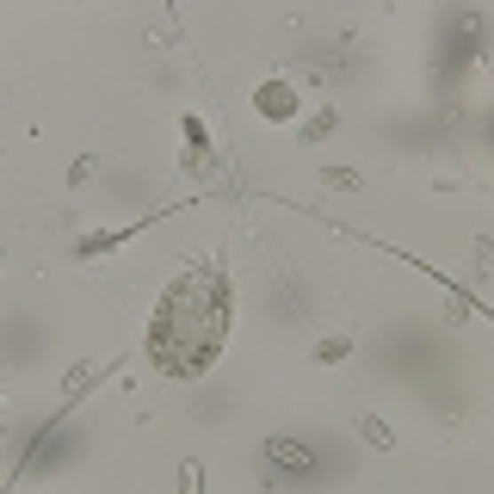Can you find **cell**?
<instances>
[{"mask_svg": "<svg viewBox=\"0 0 494 494\" xmlns=\"http://www.w3.org/2000/svg\"><path fill=\"white\" fill-rule=\"evenodd\" d=\"M359 439H365V445H377V451H395V433H389L377 414H359Z\"/></svg>", "mask_w": 494, "mask_h": 494, "instance_id": "5", "label": "cell"}, {"mask_svg": "<svg viewBox=\"0 0 494 494\" xmlns=\"http://www.w3.org/2000/svg\"><path fill=\"white\" fill-rule=\"evenodd\" d=\"M204 161H211V130H204L198 118H186V167L198 173Z\"/></svg>", "mask_w": 494, "mask_h": 494, "instance_id": "4", "label": "cell"}, {"mask_svg": "<svg viewBox=\"0 0 494 494\" xmlns=\"http://www.w3.org/2000/svg\"><path fill=\"white\" fill-rule=\"evenodd\" d=\"M266 458H272L278 476H309V470H315V451L297 445V439H266Z\"/></svg>", "mask_w": 494, "mask_h": 494, "instance_id": "3", "label": "cell"}, {"mask_svg": "<svg viewBox=\"0 0 494 494\" xmlns=\"http://www.w3.org/2000/svg\"><path fill=\"white\" fill-rule=\"evenodd\" d=\"M322 186L328 192H359V173L353 167H322Z\"/></svg>", "mask_w": 494, "mask_h": 494, "instance_id": "7", "label": "cell"}, {"mask_svg": "<svg viewBox=\"0 0 494 494\" xmlns=\"http://www.w3.org/2000/svg\"><path fill=\"white\" fill-rule=\"evenodd\" d=\"M223 334H229V284L217 266H192L167 284V297L155 303V322H148V359L167 370V377H204L223 353Z\"/></svg>", "mask_w": 494, "mask_h": 494, "instance_id": "1", "label": "cell"}, {"mask_svg": "<svg viewBox=\"0 0 494 494\" xmlns=\"http://www.w3.org/2000/svg\"><path fill=\"white\" fill-rule=\"evenodd\" d=\"M297 106H303V100H297V81H259V93H253V112L266 124H291Z\"/></svg>", "mask_w": 494, "mask_h": 494, "instance_id": "2", "label": "cell"}, {"mask_svg": "<svg viewBox=\"0 0 494 494\" xmlns=\"http://www.w3.org/2000/svg\"><path fill=\"white\" fill-rule=\"evenodd\" d=\"M179 489L198 494V489H204V470H198V464H179Z\"/></svg>", "mask_w": 494, "mask_h": 494, "instance_id": "9", "label": "cell"}, {"mask_svg": "<svg viewBox=\"0 0 494 494\" xmlns=\"http://www.w3.org/2000/svg\"><path fill=\"white\" fill-rule=\"evenodd\" d=\"M347 353H353V340H322V353H315V359H322V365H340Z\"/></svg>", "mask_w": 494, "mask_h": 494, "instance_id": "8", "label": "cell"}, {"mask_svg": "<svg viewBox=\"0 0 494 494\" xmlns=\"http://www.w3.org/2000/svg\"><path fill=\"white\" fill-rule=\"evenodd\" d=\"M130 235H136V229H106V235H87V242H81V253H87V259H93V253H112V247L130 242Z\"/></svg>", "mask_w": 494, "mask_h": 494, "instance_id": "6", "label": "cell"}]
</instances>
